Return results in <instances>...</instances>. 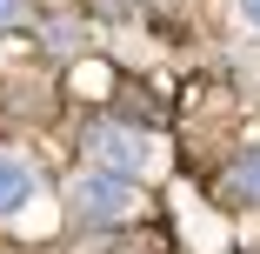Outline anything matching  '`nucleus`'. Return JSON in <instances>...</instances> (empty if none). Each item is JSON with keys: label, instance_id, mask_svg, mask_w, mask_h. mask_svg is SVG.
I'll return each mask as SVG.
<instances>
[{"label": "nucleus", "instance_id": "6", "mask_svg": "<svg viewBox=\"0 0 260 254\" xmlns=\"http://www.w3.org/2000/svg\"><path fill=\"white\" fill-rule=\"evenodd\" d=\"M240 14H247V20H253V27H260V0H240Z\"/></svg>", "mask_w": 260, "mask_h": 254}, {"label": "nucleus", "instance_id": "4", "mask_svg": "<svg viewBox=\"0 0 260 254\" xmlns=\"http://www.w3.org/2000/svg\"><path fill=\"white\" fill-rule=\"evenodd\" d=\"M234 194L260 201V147H253V154H240V161H234Z\"/></svg>", "mask_w": 260, "mask_h": 254}, {"label": "nucleus", "instance_id": "2", "mask_svg": "<svg viewBox=\"0 0 260 254\" xmlns=\"http://www.w3.org/2000/svg\"><path fill=\"white\" fill-rule=\"evenodd\" d=\"M74 208L87 221H127V214H140V194L120 174H80L74 181Z\"/></svg>", "mask_w": 260, "mask_h": 254}, {"label": "nucleus", "instance_id": "5", "mask_svg": "<svg viewBox=\"0 0 260 254\" xmlns=\"http://www.w3.org/2000/svg\"><path fill=\"white\" fill-rule=\"evenodd\" d=\"M20 14H27L20 0H0V27H20Z\"/></svg>", "mask_w": 260, "mask_h": 254}, {"label": "nucleus", "instance_id": "1", "mask_svg": "<svg viewBox=\"0 0 260 254\" xmlns=\"http://www.w3.org/2000/svg\"><path fill=\"white\" fill-rule=\"evenodd\" d=\"M87 161H107L114 174H153L160 167V140L134 134V127H93L87 134Z\"/></svg>", "mask_w": 260, "mask_h": 254}, {"label": "nucleus", "instance_id": "3", "mask_svg": "<svg viewBox=\"0 0 260 254\" xmlns=\"http://www.w3.org/2000/svg\"><path fill=\"white\" fill-rule=\"evenodd\" d=\"M34 201V167L14 161V154H0V214H20Z\"/></svg>", "mask_w": 260, "mask_h": 254}]
</instances>
